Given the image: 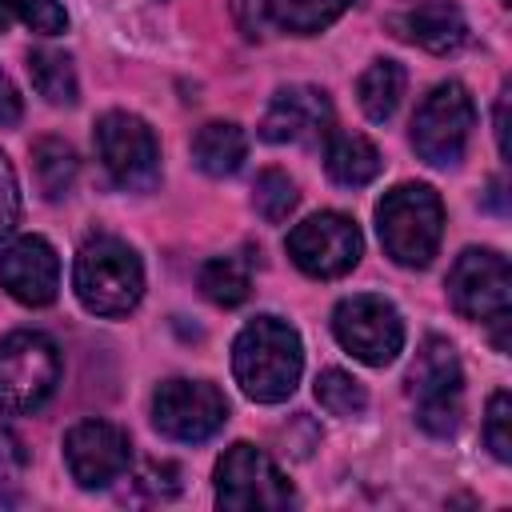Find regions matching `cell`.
<instances>
[{
	"mask_svg": "<svg viewBox=\"0 0 512 512\" xmlns=\"http://www.w3.org/2000/svg\"><path fill=\"white\" fill-rule=\"evenodd\" d=\"M304 368L300 336L280 316H256L240 328L232 344V372L248 400L256 404H280L296 392Z\"/></svg>",
	"mask_w": 512,
	"mask_h": 512,
	"instance_id": "6da1fadb",
	"label": "cell"
},
{
	"mask_svg": "<svg viewBox=\"0 0 512 512\" xmlns=\"http://www.w3.org/2000/svg\"><path fill=\"white\" fill-rule=\"evenodd\" d=\"M376 232L396 264L424 268L444 236V204L428 184H396L376 204Z\"/></svg>",
	"mask_w": 512,
	"mask_h": 512,
	"instance_id": "7a4b0ae2",
	"label": "cell"
},
{
	"mask_svg": "<svg viewBox=\"0 0 512 512\" xmlns=\"http://www.w3.org/2000/svg\"><path fill=\"white\" fill-rule=\"evenodd\" d=\"M76 296L96 316H128L144 296V264L116 236H92L72 272Z\"/></svg>",
	"mask_w": 512,
	"mask_h": 512,
	"instance_id": "3957f363",
	"label": "cell"
},
{
	"mask_svg": "<svg viewBox=\"0 0 512 512\" xmlns=\"http://www.w3.org/2000/svg\"><path fill=\"white\" fill-rule=\"evenodd\" d=\"M408 396L416 400V420L432 436H452L464 416V372L456 348L440 336H428L408 368Z\"/></svg>",
	"mask_w": 512,
	"mask_h": 512,
	"instance_id": "277c9868",
	"label": "cell"
},
{
	"mask_svg": "<svg viewBox=\"0 0 512 512\" xmlns=\"http://www.w3.org/2000/svg\"><path fill=\"white\" fill-rule=\"evenodd\" d=\"M60 384V352L44 332L0 340V412H36Z\"/></svg>",
	"mask_w": 512,
	"mask_h": 512,
	"instance_id": "5b68a950",
	"label": "cell"
},
{
	"mask_svg": "<svg viewBox=\"0 0 512 512\" xmlns=\"http://www.w3.org/2000/svg\"><path fill=\"white\" fill-rule=\"evenodd\" d=\"M472 128H476V104L464 84L448 80V84H436L420 100V108L412 116V148L432 168H452V164H460V156L472 140Z\"/></svg>",
	"mask_w": 512,
	"mask_h": 512,
	"instance_id": "8992f818",
	"label": "cell"
},
{
	"mask_svg": "<svg viewBox=\"0 0 512 512\" xmlns=\"http://www.w3.org/2000/svg\"><path fill=\"white\" fill-rule=\"evenodd\" d=\"M216 504L232 512H280L296 504V492L268 452L232 444L216 464Z\"/></svg>",
	"mask_w": 512,
	"mask_h": 512,
	"instance_id": "52a82bcc",
	"label": "cell"
},
{
	"mask_svg": "<svg viewBox=\"0 0 512 512\" xmlns=\"http://www.w3.org/2000/svg\"><path fill=\"white\" fill-rule=\"evenodd\" d=\"M332 332L344 352H352L360 364H372V368L392 364L404 348V320L396 304L376 292L340 300L332 312Z\"/></svg>",
	"mask_w": 512,
	"mask_h": 512,
	"instance_id": "ba28073f",
	"label": "cell"
},
{
	"mask_svg": "<svg viewBox=\"0 0 512 512\" xmlns=\"http://www.w3.org/2000/svg\"><path fill=\"white\" fill-rule=\"evenodd\" d=\"M96 152L108 176L128 192H148L160 180V144L132 112H104L96 120Z\"/></svg>",
	"mask_w": 512,
	"mask_h": 512,
	"instance_id": "9c48e42d",
	"label": "cell"
},
{
	"mask_svg": "<svg viewBox=\"0 0 512 512\" xmlns=\"http://www.w3.org/2000/svg\"><path fill=\"white\" fill-rule=\"evenodd\" d=\"M360 252H364L360 228L344 212H316L288 232L292 264L316 280H336V276L352 272L360 264Z\"/></svg>",
	"mask_w": 512,
	"mask_h": 512,
	"instance_id": "30bf717a",
	"label": "cell"
},
{
	"mask_svg": "<svg viewBox=\"0 0 512 512\" xmlns=\"http://www.w3.org/2000/svg\"><path fill=\"white\" fill-rule=\"evenodd\" d=\"M228 420V400L208 380H164L152 396V424L180 444L216 436Z\"/></svg>",
	"mask_w": 512,
	"mask_h": 512,
	"instance_id": "8fae6325",
	"label": "cell"
},
{
	"mask_svg": "<svg viewBox=\"0 0 512 512\" xmlns=\"http://www.w3.org/2000/svg\"><path fill=\"white\" fill-rule=\"evenodd\" d=\"M448 300L464 320L488 324L492 316H504L512 304V272L508 260L492 248H468L456 256L448 272Z\"/></svg>",
	"mask_w": 512,
	"mask_h": 512,
	"instance_id": "7c38bea8",
	"label": "cell"
},
{
	"mask_svg": "<svg viewBox=\"0 0 512 512\" xmlns=\"http://www.w3.org/2000/svg\"><path fill=\"white\" fill-rule=\"evenodd\" d=\"M64 460L80 488H104L128 472L132 444L128 432L108 420H80L64 436Z\"/></svg>",
	"mask_w": 512,
	"mask_h": 512,
	"instance_id": "4fadbf2b",
	"label": "cell"
},
{
	"mask_svg": "<svg viewBox=\"0 0 512 512\" xmlns=\"http://www.w3.org/2000/svg\"><path fill=\"white\" fill-rule=\"evenodd\" d=\"M0 284L12 300L44 308L60 292V256L44 236H16L0 248Z\"/></svg>",
	"mask_w": 512,
	"mask_h": 512,
	"instance_id": "5bb4252c",
	"label": "cell"
},
{
	"mask_svg": "<svg viewBox=\"0 0 512 512\" xmlns=\"http://www.w3.org/2000/svg\"><path fill=\"white\" fill-rule=\"evenodd\" d=\"M328 120H332V104L320 88L288 84L268 100L264 120H260V136L272 144H300V140L324 136Z\"/></svg>",
	"mask_w": 512,
	"mask_h": 512,
	"instance_id": "9a60e30c",
	"label": "cell"
},
{
	"mask_svg": "<svg viewBox=\"0 0 512 512\" xmlns=\"http://www.w3.org/2000/svg\"><path fill=\"white\" fill-rule=\"evenodd\" d=\"M392 24L400 28L404 40H412V44H420L428 52H456L468 40V24H464L460 8L448 4V0H424V4H416L408 16H400Z\"/></svg>",
	"mask_w": 512,
	"mask_h": 512,
	"instance_id": "2e32d148",
	"label": "cell"
},
{
	"mask_svg": "<svg viewBox=\"0 0 512 512\" xmlns=\"http://www.w3.org/2000/svg\"><path fill=\"white\" fill-rule=\"evenodd\" d=\"M324 168L344 188H364L380 176V152L364 132H324Z\"/></svg>",
	"mask_w": 512,
	"mask_h": 512,
	"instance_id": "e0dca14e",
	"label": "cell"
},
{
	"mask_svg": "<svg viewBox=\"0 0 512 512\" xmlns=\"http://www.w3.org/2000/svg\"><path fill=\"white\" fill-rule=\"evenodd\" d=\"M248 156V136L232 120H212L192 136V160L208 176H232Z\"/></svg>",
	"mask_w": 512,
	"mask_h": 512,
	"instance_id": "ac0fdd59",
	"label": "cell"
},
{
	"mask_svg": "<svg viewBox=\"0 0 512 512\" xmlns=\"http://www.w3.org/2000/svg\"><path fill=\"white\" fill-rule=\"evenodd\" d=\"M404 84H408V76H404V68H400L396 60H372V64L364 68L360 84H356V96H360L364 116L376 120V124L392 120V112L400 108Z\"/></svg>",
	"mask_w": 512,
	"mask_h": 512,
	"instance_id": "d6986e66",
	"label": "cell"
},
{
	"mask_svg": "<svg viewBox=\"0 0 512 512\" xmlns=\"http://www.w3.org/2000/svg\"><path fill=\"white\" fill-rule=\"evenodd\" d=\"M348 4L352 0H264L268 20L280 32H292V36H316L320 28L340 20Z\"/></svg>",
	"mask_w": 512,
	"mask_h": 512,
	"instance_id": "ffe728a7",
	"label": "cell"
},
{
	"mask_svg": "<svg viewBox=\"0 0 512 512\" xmlns=\"http://www.w3.org/2000/svg\"><path fill=\"white\" fill-rule=\"evenodd\" d=\"M32 164H36L40 192H44L48 200H60V196H68V192H72L76 172H80L72 144L56 140V136H44V140H36V144H32Z\"/></svg>",
	"mask_w": 512,
	"mask_h": 512,
	"instance_id": "44dd1931",
	"label": "cell"
},
{
	"mask_svg": "<svg viewBox=\"0 0 512 512\" xmlns=\"http://www.w3.org/2000/svg\"><path fill=\"white\" fill-rule=\"evenodd\" d=\"M28 76L36 84V92L48 100V104H76L80 96V84H76V68L64 52L56 48H36L28 56Z\"/></svg>",
	"mask_w": 512,
	"mask_h": 512,
	"instance_id": "7402d4cb",
	"label": "cell"
},
{
	"mask_svg": "<svg viewBox=\"0 0 512 512\" xmlns=\"http://www.w3.org/2000/svg\"><path fill=\"white\" fill-rule=\"evenodd\" d=\"M200 292L220 304V308H236L248 300L252 292V276L248 268L236 260V256H212L204 268H200Z\"/></svg>",
	"mask_w": 512,
	"mask_h": 512,
	"instance_id": "603a6c76",
	"label": "cell"
},
{
	"mask_svg": "<svg viewBox=\"0 0 512 512\" xmlns=\"http://www.w3.org/2000/svg\"><path fill=\"white\" fill-rule=\"evenodd\" d=\"M316 400H320V408L324 412H332V416H360L364 408H368V392H364V384L352 376V372H344V368H324L320 376H316Z\"/></svg>",
	"mask_w": 512,
	"mask_h": 512,
	"instance_id": "cb8c5ba5",
	"label": "cell"
},
{
	"mask_svg": "<svg viewBox=\"0 0 512 512\" xmlns=\"http://www.w3.org/2000/svg\"><path fill=\"white\" fill-rule=\"evenodd\" d=\"M24 24L36 36H56L68 28V12L56 0H0V32Z\"/></svg>",
	"mask_w": 512,
	"mask_h": 512,
	"instance_id": "d4e9b609",
	"label": "cell"
},
{
	"mask_svg": "<svg viewBox=\"0 0 512 512\" xmlns=\"http://www.w3.org/2000/svg\"><path fill=\"white\" fill-rule=\"evenodd\" d=\"M300 204V192L296 184L280 172V168H268L256 176V188H252V208L268 220V224H284L292 216V208Z\"/></svg>",
	"mask_w": 512,
	"mask_h": 512,
	"instance_id": "484cf974",
	"label": "cell"
},
{
	"mask_svg": "<svg viewBox=\"0 0 512 512\" xmlns=\"http://www.w3.org/2000/svg\"><path fill=\"white\" fill-rule=\"evenodd\" d=\"M484 440L496 460H512V396L508 392H492L484 412Z\"/></svg>",
	"mask_w": 512,
	"mask_h": 512,
	"instance_id": "4316f807",
	"label": "cell"
},
{
	"mask_svg": "<svg viewBox=\"0 0 512 512\" xmlns=\"http://www.w3.org/2000/svg\"><path fill=\"white\" fill-rule=\"evenodd\" d=\"M20 220V192H16V172L8 164V156L0 152V240L16 228Z\"/></svg>",
	"mask_w": 512,
	"mask_h": 512,
	"instance_id": "83f0119b",
	"label": "cell"
},
{
	"mask_svg": "<svg viewBox=\"0 0 512 512\" xmlns=\"http://www.w3.org/2000/svg\"><path fill=\"white\" fill-rule=\"evenodd\" d=\"M20 468H24V448H20V440H16L12 432H0V484H16Z\"/></svg>",
	"mask_w": 512,
	"mask_h": 512,
	"instance_id": "f1b7e54d",
	"label": "cell"
},
{
	"mask_svg": "<svg viewBox=\"0 0 512 512\" xmlns=\"http://www.w3.org/2000/svg\"><path fill=\"white\" fill-rule=\"evenodd\" d=\"M20 116H24V100L8 80V72L0 68V124H20Z\"/></svg>",
	"mask_w": 512,
	"mask_h": 512,
	"instance_id": "f546056e",
	"label": "cell"
},
{
	"mask_svg": "<svg viewBox=\"0 0 512 512\" xmlns=\"http://www.w3.org/2000/svg\"><path fill=\"white\" fill-rule=\"evenodd\" d=\"M504 112H508V88L500 92V104H496V144H500V156H508V120H504Z\"/></svg>",
	"mask_w": 512,
	"mask_h": 512,
	"instance_id": "4dcf8cb0",
	"label": "cell"
}]
</instances>
